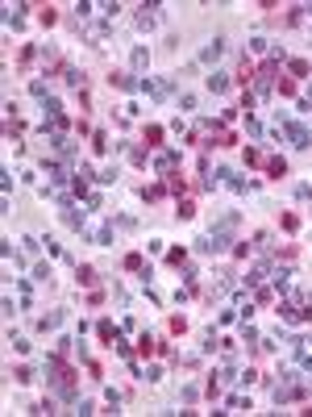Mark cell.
I'll return each instance as SVG.
<instances>
[{
    "label": "cell",
    "instance_id": "cell-5",
    "mask_svg": "<svg viewBox=\"0 0 312 417\" xmlns=\"http://www.w3.org/2000/svg\"><path fill=\"white\" fill-rule=\"evenodd\" d=\"M225 84H229V79H225L221 71H212V75H208V88H212V92H225Z\"/></svg>",
    "mask_w": 312,
    "mask_h": 417
},
{
    "label": "cell",
    "instance_id": "cell-7",
    "mask_svg": "<svg viewBox=\"0 0 312 417\" xmlns=\"http://www.w3.org/2000/svg\"><path fill=\"white\" fill-rule=\"evenodd\" d=\"M146 63H150V54L142 50V46H137V50H133V67H137V71H142V67H146Z\"/></svg>",
    "mask_w": 312,
    "mask_h": 417
},
{
    "label": "cell",
    "instance_id": "cell-8",
    "mask_svg": "<svg viewBox=\"0 0 312 417\" xmlns=\"http://www.w3.org/2000/svg\"><path fill=\"white\" fill-rule=\"evenodd\" d=\"M158 138H163V130H158V125H150V130H146V146H158Z\"/></svg>",
    "mask_w": 312,
    "mask_h": 417
},
{
    "label": "cell",
    "instance_id": "cell-4",
    "mask_svg": "<svg viewBox=\"0 0 312 417\" xmlns=\"http://www.w3.org/2000/svg\"><path fill=\"white\" fill-rule=\"evenodd\" d=\"M175 163H179V155H175V150H163V155H158V171H171Z\"/></svg>",
    "mask_w": 312,
    "mask_h": 417
},
{
    "label": "cell",
    "instance_id": "cell-6",
    "mask_svg": "<svg viewBox=\"0 0 312 417\" xmlns=\"http://www.w3.org/2000/svg\"><path fill=\"white\" fill-rule=\"evenodd\" d=\"M267 171H271V176H275V180H279V176H283V171H287V163H283V159H271V163H267Z\"/></svg>",
    "mask_w": 312,
    "mask_h": 417
},
{
    "label": "cell",
    "instance_id": "cell-3",
    "mask_svg": "<svg viewBox=\"0 0 312 417\" xmlns=\"http://www.w3.org/2000/svg\"><path fill=\"white\" fill-rule=\"evenodd\" d=\"M221 54H225V42H221V38H212V42L204 46V54H200V63H216V59H221Z\"/></svg>",
    "mask_w": 312,
    "mask_h": 417
},
{
    "label": "cell",
    "instance_id": "cell-2",
    "mask_svg": "<svg viewBox=\"0 0 312 417\" xmlns=\"http://www.w3.org/2000/svg\"><path fill=\"white\" fill-rule=\"evenodd\" d=\"M287 138H292V146H300V150H304V146H312V138H308V130H304V125H287Z\"/></svg>",
    "mask_w": 312,
    "mask_h": 417
},
{
    "label": "cell",
    "instance_id": "cell-1",
    "mask_svg": "<svg viewBox=\"0 0 312 417\" xmlns=\"http://www.w3.org/2000/svg\"><path fill=\"white\" fill-rule=\"evenodd\" d=\"M233 225H237V217H233V213H229V217H225V221H221V225H216V229H212V234H208V238L200 242V250H208V254H216V250H225V246H229V242H233Z\"/></svg>",
    "mask_w": 312,
    "mask_h": 417
}]
</instances>
